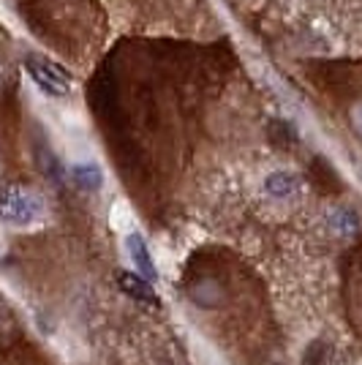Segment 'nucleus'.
I'll list each match as a JSON object with an SVG mask.
<instances>
[{"mask_svg":"<svg viewBox=\"0 0 362 365\" xmlns=\"http://www.w3.org/2000/svg\"><path fill=\"white\" fill-rule=\"evenodd\" d=\"M332 224H335V229H341L343 235H348V232H354V229L360 227V224H357V215L348 213V210H341V213L335 215V221H332Z\"/></svg>","mask_w":362,"mask_h":365,"instance_id":"nucleus-7","label":"nucleus"},{"mask_svg":"<svg viewBox=\"0 0 362 365\" xmlns=\"http://www.w3.org/2000/svg\"><path fill=\"white\" fill-rule=\"evenodd\" d=\"M118 284L123 287V292L134 300H142V303H155V292H152L150 281H145V275H134V273H118Z\"/></svg>","mask_w":362,"mask_h":365,"instance_id":"nucleus-3","label":"nucleus"},{"mask_svg":"<svg viewBox=\"0 0 362 365\" xmlns=\"http://www.w3.org/2000/svg\"><path fill=\"white\" fill-rule=\"evenodd\" d=\"M28 71H31L33 82L49 96H66L71 91L68 74L63 68H58L55 63L44 61V58H28Z\"/></svg>","mask_w":362,"mask_h":365,"instance_id":"nucleus-2","label":"nucleus"},{"mask_svg":"<svg viewBox=\"0 0 362 365\" xmlns=\"http://www.w3.org/2000/svg\"><path fill=\"white\" fill-rule=\"evenodd\" d=\"M74 180L79 188L95 191V188H101V182H104V172L95 167V164H79V167H74Z\"/></svg>","mask_w":362,"mask_h":365,"instance_id":"nucleus-5","label":"nucleus"},{"mask_svg":"<svg viewBox=\"0 0 362 365\" xmlns=\"http://www.w3.org/2000/svg\"><path fill=\"white\" fill-rule=\"evenodd\" d=\"M38 215V199L22 191V188H6L0 191V218L14 224H31Z\"/></svg>","mask_w":362,"mask_h":365,"instance_id":"nucleus-1","label":"nucleus"},{"mask_svg":"<svg viewBox=\"0 0 362 365\" xmlns=\"http://www.w3.org/2000/svg\"><path fill=\"white\" fill-rule=\"evenodd\" d=\"M351 125L357 128V134H362V104L351 109Z\"/></svg>","mask_w":362,"mask_h":365,"instance_id":"nucleus-8","label":"nucleus"},{"mask_svg":"<svg viewBox=\"0 0 362 365\" xmlns=\"http://www.w3.org/2000/svg\"><path fill=\"white\" fill-rule=\"evenodd\" d=\"M125 245H128V254L134 259L136 270H142V275H148V281H152V278H155V262H152L145 240H142L139 235H128Z\"/></svg>","mask_w":362,"mask_h":365,"instance_id":"nucleus-4","label":"nucleus"},{"mask_svg":"<svg viewBox=\"0 0 362 365\" xmlns=\"http://www.w3.org/2000/svg\"><path fill=\"white\" fill-rule=\"evenodd\" d=\"M264 188H267V194H272V197H289V194L297 191V178L289 175V172H275V175L267 178Z\"/></svg>","mask_w":362,"mask_h":365,"instance_id":"nucleus-6","label":"nucleus"}]
</instances>
